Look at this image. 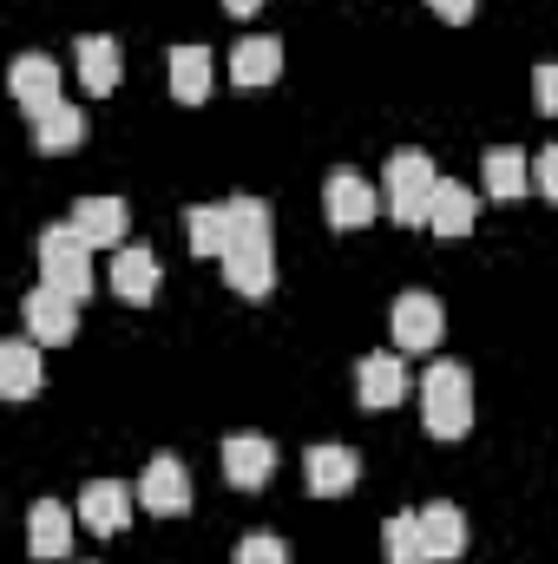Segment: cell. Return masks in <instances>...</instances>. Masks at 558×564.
<instances>
[{"label":"cell","instance_id":"obj_1","mask_svg":"<svg viewBox=\"0 0 558 564\" xmlns=\"http://www.w3.org/2000/svg\"><path fill=\"white\" fill-rule=\"evenodd\" d=\"M420 421L433 440H460L473 426V375L460 361H433L420 375Z\"/></svg>","mask_w":558,"mask_h":564},{"label":"cell","instance_id":"obj_2","mask_svg":"<svg viewBox=\"0 0 558 564\" xmlns=\"http://www.w3.org/2000/svg\"><path fill=\"white\" fill-rule=\"evenodd\" d=\"M382 184H388V210H395V224H408V230H427V217H433V197H440V171H433V158L427 151H395L388 158V171H382Z\"/></svg>","mask_w":558,"mask_h":564},{"label":"cell","instance_id":"obj_3","mask_svg":"<svg viewBox=\"0 0 558 564\" xmlns=\"http://www.w3.org/2000/svg\"><path fill=\"white\" fill-rule=\"evenodd\" d=\"M40 276L53 282V289H66V295H93V243L73 230V224H53V230H40Z\"/></svg>","mask_w":558,"mask_h":564},{"label":"cell","instance_id":"obj_4","mask_svg":"<svg viewBox=\"0 0 558 564\" xmlns=\"http://www.w3.org/2000/svg\"><path fill=\"white\" fill-rule=\"evenodd\" d=\"M20 322H26V335H33V341H53V348H66V341L79 335V295H66V289L40 282V289L20 302Z\"/></svg>","mask_w":558,"mask_h":564},{"label":"cell","instance_id":"obj_5","mask_svg":"<svg viewBox=\"0 0 558 564\" xmlns=\"http://www.w3.org/2000/svg\"><path fill=\"white\" fill-rule=\"evenodd\" d=\"M388 328H395V348L401 355H420V348H440V335H447V308H440V295H401L395 302V315H388Z\"/></svg>","mask_w":558,"mask_h":564},{"label":"cell","instance_id":"obj_6","mask_svg":"<svg viewBox=\"0 0 558 564\" xmlns=\"http://www.w3.org/2000/svg\"><path fill=\"white\" fill-rule=\"evenodd\" d=\"M322 210H329V224H335V230H368V224H375V210H382V197H375V184H368L362 171H329Z\"/></svg>","mask_w":558,"mask_h":564},{"label":"cell","instance_id":"obj_7","mask_svg":"<svg viewBox=\"0 0 558 564\" xmlns=\"http://www.w3.org/2000/svg\"><path fill=\"white\" fill-rule=\"evenodd\" d=\"M224 479L244 486V492H264L277 479V440L264 433H230L224 440Z\"/></svg>","mask_w":558,"mask_h":564},{"label":"cell","instance_id":"obj_8","mask_svg":"<svg viewBox=\"0 0 558 564\" xmlns=\"http://www.w3.org/2000/svg\"><path fill=\"white\" fill-rule=\"evenodd\" d=\"M139 499L158 512V519H184V512H191V473H184V459H178V453H158V459L144 466Z\"/></svg>","mask_w":558,"mask_h":564},{"label":"cell","instance_id":"obj_9","mask_svg":"<svg viewBox=\"0 0 558 564\" xmlns=\"http://www.w3.org/2000/svg\"><path fill=\"white\" fill-rule=\"evenodd\" d=\"M302 479H309L315 499H342V492H355L362 459H355L348 446H309V453H302Z\"/></svg>","mask_w":558,"mask_h":564},{"label":"cell","instance_id":"obj_10","mask_svg":"<svg viewBox=\"0 0 558 564\" xmlns=\"http://www.w3.org/2000/svg\"><path fill=\"white\" fill-rule=\"evenodd\" d=\"M224 282H230L237 295H270V289H277V243L237 237L230 257H224Z\"/></svg>","mask_w":558,"mask_h":564},{"label":"cell","instance_id":"obj_11","mask_svg":"<svg viewBox=\"0 0 558 564\" xmlns=\"http://www.w3.org/2000/svg\"><path fill=\"white\" fill-rule=\"evenodd\" d=\"M7 86H13V99L26 106V119L46 112V106H60V66H53L46 53H20L13 73H7Z\"/></svg>","mask_w":558,"mask_h":564},{"label":"cell","instance_id":"obj_12","mask_svg":"<svg viewBox=\"0 0 558 564\" xmlns=\"http://www.w3.org/2000/svg\"><path fill=\"white\" fill-rule=\"evenodd\" d=\"M93 250L99 243H126V230H132V210H126V197H79L73 204V217H66Z\"/></svg>","mask_w":558,"mask_h":564},{"label":"cell","instance_id":"obj_13","mask_svg":"<svg viewBox=\"0 0 558 564\" xmlns=\"http://www.w3.org/2000/svg\"><path fill=\"white\" fill-rule=\"evenodd\" d=\"M79 519H86L99 539L126 532V525H132V486H119V479H93V486L79 492Z\"/></svg>","mask_w":558,"mask_h":564},{"label":"cell","instance_id":"obj_14","mask_svg":"<svg viewBox=\"0 0 558 564\" xmlns=\"http://www.w3.org/2000/svg\"><path fill=\"white\" fill-rule=\"evenodd\" d=\"M420 545H427V564L460 558V552H466V519H460V506H447V499L420 506Z\"/></svg>","mask_w":558,"mask_h":564},{"label":"cell","instance_id":"obj_15","mask_svg":"<svg viewBox=\"0 0 558 564\" xmlns=\"http://www.w3.org/2000/svg\"><path fill=\"white\" fill-rule=\"evenodd\" d=\"M73 59H79V86L86 93H119V79H126V53H119V40H99V33H86L79 46H73Z\"/></svg>","mask_w":558,"mask_h":564},{"label":"cell","instance_id":"obj_16","mask_svg":"<svg viewBox=\"0 0 558 564\" xmlns=\"http://www.w3.org/2000/svg\"><path fill=\"white\" fill-rule=\"evenodd\" d=\"M355 394H362V408H401V401H408V368H401V355H368V361L355 368Z\"/></svg>","mask_w":558,"mask_h":564},{"label":"cell","instance_id":"obj_17","mask_svg":"<svg viewBox=\"0 0 558 564\" xmlns=\"http://www.w3.org/2000/svg\"><path fill=\"white\" fill-rule=\"evenodd\" d=\"M106 282H112V295H126V302H151V295H158V282H164V270H158V257H151V250L119 243V257H112Z\"/></svg>","mask_w":558,"mask_h":564},{"label":"cell","instance_id":"obj_18","mask_svg":"<svg viewBox=\"0 0 558 564\" xmlns=\"http://www.w3.org/2000/svg\"><path fill=\"white\" fill-rule=\"evenodd\" d=\"M66 545H73V512L66 506H53V499H40L33 512H26V552L46 564L66 558Z\"/></svg>","mask_w":558,"mask_h":564},{"label":"cell","instance_id":"obj_19","mask_svg":"<svg viewBox=\"0 0 558 564\" xmlns=\"http://www.w3.org/2000/svg\"><path fill=\"white\" fill-rule=\"evenodd\" d=\"M184 230H191V250L197 257H230V243H237V224H230V204H191L184 210Z\"/></svg>","mask_w":558,"mask_h":564},{"label":"cell","instance_id":"obj_20","mask_svg":"<svg viewBox=\"0 0 558 564\" xmlns=\"http://www.w3.org/2000/svg\"><path fill=\"white\" fill-rule=\"evenodd\" d=\"M230 79H237V86H277L282 79V40H270V33L237 40V53H230Z\"/></svg>","mask_w":558,"mask_h":564},{"label":"cell","instance_id":"obj_21","mask_svg":"<svg viewBox=\"0 0 558 564\" xmlns=\"http://www.w3.org/2000/svg\"><path fill=\"white\" fill-rule=\"evenodd\" d=\"M171 99L178 106L211 99V46H171Z\"/></svg>","mask_w":558,"mask_h":564},{"label":"cell","instance_id":"obj_22","mask_svg":"<svg viewBox=\"0 0 558 564\" xmlns=\"http://www.w3.org/2000/svg\"><path fill=\"white\" fill-rule=\"evenodd\" d=\"M480 177H486V197L513 204V197H526V184H533V164H526V151H513V144H493V151H486V164H480Z\"/></svg>","mask_w":558,"mask_h":564},{"label":"cell","instance_id":"obj_23","mask_svg":"<svg viewBox=\"0 0 558 564\" xmlns=\"http://www.w3.org/2000/svg\"><path fill=\"white\" fill-rule=\"evenodd\" d=\"M33 144L40 151H79L86 144V112L79 106H46V112H33Z\"/></svg>","mask_w":558,"mask_h":564},{"label":"cell","instance_id":"obj_24","mask_svg":"<svg viewBox=\"0 0 558 564\" xmlns=\"http://www.w3.org/2000/svg\"><path fill=\"white\" fill-rule=\"evenodd\" d=\"M473 217H480V197L466 191V184H440V197H433V217H427V230L433 237H466L473 230Z\"/></svg>","mask_w":558,"mask_h":564},{"label":"cell","instance_id":"obj_25","mask_svg":"<svg viewBox=\"0 0 558 564\" xmlns=\"http://www.w3.org/2000/svg\"><path fill=\"white\" fill-rule=\"evenodd\" d=\"M0 394L7 401H33L40 394V348L33 341H7L0 348Z\"/></svg>","mask_w":558,"mask_h":564},{"label":"cell","instance_id":"obj_26","mask_svg":"<svg viewBox=\"0 0 558 564\" xmlns=\"http://www.w3.org/2000/svg\"><path fill=\"white\" fill-rule=\"evenodd\" d=\"M382 545H388V564H427V545H420V512H395L382 525Z\"/></svg>","mask_w":558,"mask_h":564},{"label":"cell","instance_id":"obj_27","mask_svg":"<svg viewBox=\"0 0 558 564\" xmlns=\"http://www.w3.org/2000/svg\"><path fill=\"white\" fill-rule=\"evenodd\" d=\"M230 224H237V237L270 243V204H257V197H230Z\"/></svg>","mask_w":558,"mask_h":564},{"label":"cell","instance_id":"obj_28","mask_svg":"<svg viewBox=\"0 0 558 564\" xmlns=\"http://www.w3.org/2000/svg\"><path fill=\"white\" fill-rule=\"evenodd\" d=\"M237 564H289V545L270 539V532H250V539L237 545Z\"/></svg>","mask_w":558,"mask_h":564},{"label":"cell","instance_id":"obj_29","mask_svg":"<svg viewBox=\"0 0 558 564\" xmlns=\"http://www.w3.org/2000/svg\"><path fill=\"white\" fill-rule=\"evenodd\" d=\"M533 184H539V191L558 204V144H546V151L533 158Z\"/></svg>","mask_w":558,"mask_h":564},{"label":"cell","instance_id":"obj_30","mask_svg":"<svg viewBox=\"0 0 558 564\" xmlns=\"http://www.w3.org/2000/svg\"><path fill=\"white\" fill-rule=\"evenodd\" d=\"M533 99H539V112L558 119V66H539V73H533Z\"/></svg>","mask_w":558,"mask_h":564},{"label":"cell","instance_id":"obj_31","mask_svg":"<svg viewBox=\"0 0 558 564\" xmlns=\"http://www.w3.org/2000/svg\"><path fill=\"white\" fill-rule=\"evenodd\" d=\"M427 7H433L440 20H453V26H460V20H473V7H480V0H427Z\"/></svg>","mask_w":558,"mask_h":564},{"label":"cell","instance_id":"obj_32","mask_svg":"<svg viewBox=\"0 0 558 564\" xmlns=\"http://www.w3.org/2000/svg\"><path fill=\"white\" fill-rule=\"evenodd\" d=\"M224 7H230V13H257L264 0H224Z\"/></svg>","mask_w":558,"mask_h":564}]
</instances>
